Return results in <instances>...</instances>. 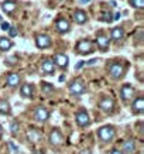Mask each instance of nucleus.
<instances>
[{"label":"nucleus","instance_id":"obj_1","mask_svg":"<svg viewBox=\"0 0 144 154\" xmlns=\"http://www.w3.org/2000/svg\"><path fill=\"white\" fill-rule=\"evenodd\" d=\"M107 72L110 75V78L113 79H121L124 76V72H126V66L120 62H110L109 66H107Z\"/></svg>","mask_w":144,"mask_h":154},{"label":"nucleus","instance_id":"obj_2","mask_svg":"<svg viewBox=\"0 0 144 154\" xmlns=\"http://www.w3.org/2000/svg\"><path fill=\"white\" fill-rule=\"evenodd\" d=\"M115 134H116V130H115L113 126H103L98 130L99 139H100L103 143H109V141L115 137Z\"/></svg>","mask_w":144,"mask_h":154},{"label":"nucleus","instance_id":"obj_3","mask_svg":"<svg viewBox=\"0 0 144 154\" xmlns=\"http://www.w3.org/2000/svg\"><path fill=\"white\" fill-rule=\"evenodd\" d=\"M75 51L78 54H82V55H88V54H90L93 51V42L89 41V40H81L76 44Z\"/></svg>","mask_w":144,"mask_h":154},{"label":"nucleus","instance_id":"obj_4","mask_svg":"<svg viewBox=\"0 0 144 154\" xmlns=\"http://www.w3.org/2000/svg\"><path fill=\"white\" fill-rule=\"evenodd\" d=\"M69 92L72 95H76V96H79V95H82L85 92V82L82 78H76L75 81H72L69 85Z\"/></svg>","mask_w":144,"mask_h":154},{"label":"nucleus","instance_id":"obj_5","mask_svg":"<svg viewBox=\"0 0 144 154\" xmlns=\"http://www.w3.org/2000/svg\"><path fill=\"white\" fill-rule=\"evenodd\" d=\"M75 120H76V123H78L79 127H88L89 125H90V117H89L88 112L84 110V109H81V110L76 112V115H75Z\"/></svg>","mask_w":144,"mask_h":154},{"label":"nucleus","instance_id":"obj_6","mask_svg":"<svg viewBox=\"0 0 144 154\" xmlns=\"http://www.w3.org/2000/svg\"><path fill=\"white\" fill-rule=\"evenodd\" d=\"M99 107L105 113H112L115 110V100L112 98H102L99 100Z\"/></svg>","mask_w":144,"mask_h":154},{"label":"nucleus","instance_id":"obj_7","mask_svg":"<svg viewBox=\"0 0 144 154\" xmlns=\"http://www.w3.org/2000/svg\"><path fill=\"white\" fill-rule=\"evenodd\" d=\"M134 94H136V91H134V88L131 86V85H123L121 86V89H120V96H121V99L124 100V102H129V100H131L133 99V96H134Z\"/></svg>","mask_w":144,"mask_h":154},{"label":"nucleus","instance_id":"obj_8","mask_svg":"<svg viewBox=\"0 0 144 154\" xmlns=\"http://www.w3.org/2000/svg\"><path fill=\"white\" fill-rule=\"evenodd\" d=\"M64 141V137H62V133H61L58 129H52L51 133H50V143L51 146L57 147V146H61Z\"/></svg>","mask_w":144,"mask_h":154},{"label":"nucleus","instance_id":"obj_9","mask_svg":"<svg viewBox=\"0 0 144 154\" xmlns=\"http://www.w3.org/2000/svg\"><path fill=\"white\" fill-rule=\"evenodd\" d=\"M48 117H50V113L47 110L44 106H40L35 109V112H34V119L40 123H44V122L48 120Z\"/></svg>","mask_w":144,"mask_h":154},{"label":"nucleus","instance_id":"obj_10","mask_svg":"<svg viewBox=\"0 0 144 154\" xmlns=\"http://www.w3.org/2000/svg\"><path fill=\"white\" fill-rule=\"evenodd\" d=\"M35 44L38 48H47L51 45V38L47 34H37L35 35Z\"/></svg>","mask_w":144,"mask_h":154},{"label":"nucleus","instance_id":"obj_11","mask_svg":"<svg viewBox=\"0 0 144 154\" xmlns=\"http://www.w3.org/2000/svg\"><path fill=\"white\" fill-rule=\"evenodd\" d=\"M52 62H54V65L60 66L61 69H64V68H66V66H68L69 60H68V57H66L65 54H55V55H54V58H52Z\"/></svg>","mask_w":144,"mask_h":154},{"label":"nucleus","instance_id":"obj_12","mask_svg":"<svg viewBox=\"0 0 144 154\" xmlns=\"http://www.w3.org/2000/svg\"><path fill=\"white\" fill-rule=\"evenodd\" d=\"M131 110L134 115H143L144 112V98L143 96H139V98L134 99V102L131 103Z\"/></svg>","mask_w":144,"mask_h":154},{"label":"nucleus","instance_id":"obj_13","mask_svg":"<svg viewBox=\"0 0 144 154\" xmlns=\"http://www.w3.org/2000/svg\"><path fill=\"white\" fill-rule=\"evenodd\" d=\"M96 44H98L99 50H102V51L106 52L109 50V45H110V40L105 35V34H99L98 37H96Z\"/></svg>","mask_w":144,"mask_h":154},{"label":"nucleus","instance_id":"obj_14","mask_svg":"<svg viewBox=\"0 0 144 154\" xmlns=\"http://www.w3.org/2000/svg\"><path fill=\"white\" fill-rule=\"evenodd\" d=\"M55 27H57V31H58L60 34H66L71 30V24H69V21H68V20L60 19L55 23Z\"/></svg>","mask_w":144,"mask_h":154},{"label":"nucleus","instance_id":"obj_15","mask_svg":"<svg viewBox=\"0 0 144 154\" xmlns=\"http://www.w3.org/2000/svg\"><path fill=\"white\" fill-rule=\"evenodd\" d=\"M74 20H75V23H78V24H85L88 21V14L85 13L84 10H75Z\"/></svg>","mask_w":144,"mask_h":154},{"label":"nucleus","instance_id":"obj_16","mask_svg":"<svg viewBox=\"0 0 144 154\" xmlns=\"http://www.w3.org/2000/svg\"><path fill=\"white\" fill-rule=\"evenodd\" d=\"M20 81H21L20 75L19 74H14V72H13V74H9L6 84H7V86H10V88H16V86L20 84Z\"/></svg>","mask_w":144,"mask_h":154},{"label":"nucleus","instance_id":"obj_17","mask_svg":"<svg viewBox=\"0 0 144 154\" xmlns=\"http://www.w3.org/2000/svg\"><path fill=\"white\" fill-rule=\"evenodd\" d=\"M20 94H21V96L23 98H33V85L31 84H24L23 86H21V89H20Z\"/></svg>","mask_w":144,"mask_h":154},{"label":"nucleus","instance_id":"obj_18","mask_svg":"<svg viewBox=\"0 0 144 154\" xmlns=\"http://www.w3.org/2000/svg\"><path fill=\"white\" fill-rule=\"evenodd\" d=\"M110 37L113 41H120L121 38L124 37V31L121 27H116V28H112L110 31Z\"/></svg>","mask_w":144,"mask_h":154},{"label":"nucleus","instance_id":"obj_19","mask_svg":"<svg viewBox=\"0 0 144 154\" xmlns=\"http://www.w3.org/2000/svg\"><path fill=\"white\" fill-rule=\"evenodd\" d=\"M16 7H17V6H16V2H13V0H6V2L2 3V9L7 14L13 13L14 10H16Z\"/></svg>","mask_w":144,"mask_h":154},{"label":"nucleus","instance_id":"obj_20","mask_svg":"<svg viewBox=\"0 0 144 154\" xmlns=\"http://www.w3.org/2000/svg\"><path fill=\"white\" fill-rule=\"evenodd\" d=\"M42 71L50 75H52L55 72V65H54L52 60H44V62H42Z\"/></svg>","mask_w":144,"mask_h":154},{"label":"nucleus","instance_id":"obj_21","mask_svg":"<svg viewBox=\"0 0 144 154\" xmlns=\"http://www.w3.org/2000/svg\"><path fill=\"white\" fill-rule=\"evenodd\" d=\"M11 113V106L7 99L0 100V115H10Z\"/></svg>","mask_w":144,"mask_h":154},{"label":"nucleus","instance_id":"obj_22","mask_svg":"<svg viewBox=\"0 0 144 154\" xmlns=\"http://www.w3.org/2000/svg\"><path fill=\"white\" fill-rule=\"evenodd\" d=\"M27 137L31 143H38V141L41 140V133L37 130H34V129H31V130H28Z\"/></svg>","mask_w":144,"mask_h":154},{"label":"nucleus","instance_id":"obj_23","mask_svg":"<svg viewBox=\"0 0 144 154\" xmlns=\"http://www.w3.org/2000/svg\"><path fill=\"white\" fill-rule=\"evenodd\" d=\"M136 150V141L134 140H126L124 143H123V153H127V154H130L133 153Z\"/></svg>","mask_w":144,"mask_h":154},{"label":"nucleus","instance_id":"obj_24","mask_svg":"<svg viewBox=\"0 0 144 154\" xmlns=\"http://www.w3.org/2000/svg\"><path fill=\"white\" fill-rule=\"evenodd\" d=\"M11 47H13V42L10 41V38L7 37L0 38V51H9Z\"/></svg>","mask_w":144,"mask_h":154},{"label":"nucleus","instance_id":"obj_25","mask_svg":"<svg viewBox=\"0 0 144 154\" xmlns=\"http://www.w3.org/2000/svg\"><path fill=\"white\" fill-rule=\"evenodd\" d=\"M130 5L136 9H143L144 7V0H130Z\"/></svg>","mask_w":144,"mask_h":154},{"label":"nucleus","instance_id":"obj_26","mask_svg":"<svg viewBox=\"0 0 144 154\" xmlns=\"http://www.w3.org/2000/svg\"><path fill=\"white\" fill-rule=\"evenodd\" d=\"M42 91H44V94H52L54 92V88H52L51 84H42Z\"/></svg>","mask_w":144,"mask_h":154},{"label":"nucleus","instance_id":"obj_27","mask_svg":"<svg viewBox=\"0 0 144 154\" xmlns=\"http://www.w3.org/2000/svg\"><path fill=\"white\" fill-rule=\"evenodd\" d=\"M102 20L103 21H106V23H112V21H113V17H112L110 11H105L103 16H102Z\"/></svg>","mask_w":144,"mask_h":154},{"label":"nucleus","instance_id":"obj_28","mask_svg":"<svg viewBox=\"0 0 144 154\" xmlns=\"http://www.w3.org/2000/svg\"><path fill=\"white\" fill-rule=\"evenodd\" d=\"M10 131H11L13 134H17V133H19V123H17V122H11V125H10Z\"/></svg>","mask_w":144,"mask_h":154},{"label":"nucleus","instance_id":"obj_29","mask_svg":"<svg viewBox=\"0 0 144 154\" xmlns=\"http://www.w3.org/2000/svg\"><path fill=\"white\" fill-rule=\"evenodd\" d=\"M7 31H9V35H10V37H17V35H19L17 28H14V27H10Z\"/></svg>","mask_w":144,"mask_h":154},{"label":"nucleus","instance_id":"obj_30","mask_svg":"<svg viewBox=\"0 0 144 154\" xmlns=\"http://www.w3.org/2000/svg\"><path fill=\"white\" fill-rule=\"evenodd\" d=\"M9 147H10V150H11L13 153H19V147L14 144L13 141H10V143H9Z\"/></svg>","mask_w":144,"mask_h":154},{"label":"nucleus","instance_id":"obj_31","mask_svg":"<svg viewBox=\"0 0 144 154\" xmlns=\"http://www.w3.org/2000/svg\"><path fill=\"white\" fill-rule=\"evenodd\" d=\"M2 28H3L5 31H7V30L10 28V24L7 23V21H3V23H2Z\"/></svg>","mask_w":144,"mask_h":154},{"label":"nucleus","instance_id":"obj_32","mask_svg":"<svg viewBox=\"0 0 144 154\" xmlns=\"http://www.w3.org/2000/svg\"><path fill=\"white\" fill-rule=\"evenodd\" d=\"M79 154H92V151H90L89 149H84V150L79 151Z\"/></svg>","mask_w":144,"mask_h":154},{"label":"nucleus","instance_id":"obj_33","mask_svg":"<svg viewBox=\"0 0 144 154\" xmlns=\"http://www.w3.org/2000/svg\"><path fill=\"white\" fill-rule=\"evenodd\" d=\"M84 65H85V62H84V61H81V62H78V64H76V66H75V69H81V68H82Z\"/></svg>","mask_w":144,"mask_h":154},{"label":"nucleus","instance_id":"obj_34","mask_svg":"<svg viewBox=\"0 0 144 154\" xmlns=\"http://www.w3.org/2000/svg\"><path fill=\"white\" fill-rule=\"evenodd\" d=\"M112 17H113V20H119V19H120V13H115V14H112Z\"/></svg>","mask_w":144,"mask_h":154},{"label":"nucleus","instance_id":"obj_35","mask_svg":"<svg viewBox=\"0 0 144 154\" xmlns=\"http://www.w3.org/2000/svg\"><path fill=\"white\" fill-rule=\"evenodd\" d=\"M110 154H123L121 151H119V150H112Z\"/></svg>","mask_w":144,"mask_h":154},{"label":"nucleus","instance_id":"obj_36","mask_svg":"<svg viewBox=\"0 0 144 154\" xmlns=\"http://www.w3.org/2000/svg\"><path fill=\"white\" fill-rule=\"evenodd\" d=\"M96 61H98V60H90V61H88V65H93Z\"/></svg>","mask_w":144,"mask_h":154},{"label":"nucleus","instance_id":"obj_37","mask_svg":"<svg viewBox=\"0 0 144 154\" xmlns=\"http://www.w3.org/2000/svg\"><path fill=\"white\" fill-rule=\"evenodd\" d=\"M88 2H90V0H81V3H88Z\"/></svg>","mask_w":144,"mask_h":154},{"label":"nucleus","instance_id":"obj_38","mask_svg":"<svg viewBox=\"0 0 144 154\" xmlns=\"http://www.w3.org/2000/svg\"><path fill=\"white\" fill-rule=\"evenodd\" d=\"M2 131H3V129H2V126H0V137H2Z\"/></svg>","mask_w":144,"mask_h":154},{"label":"nucleus","instance_id":"obj_39","mask_svg":"<svg viewBox=\"0 0 144 154\" xmlns=\"http://www.w3.org/2000/svg\"><path fill=\"white\" fill-rule=\"evenodd\" d=\"M0 21H2V17H0Z\"/></svg>","mask_w":144,"mask_h":154}]
</instances>
